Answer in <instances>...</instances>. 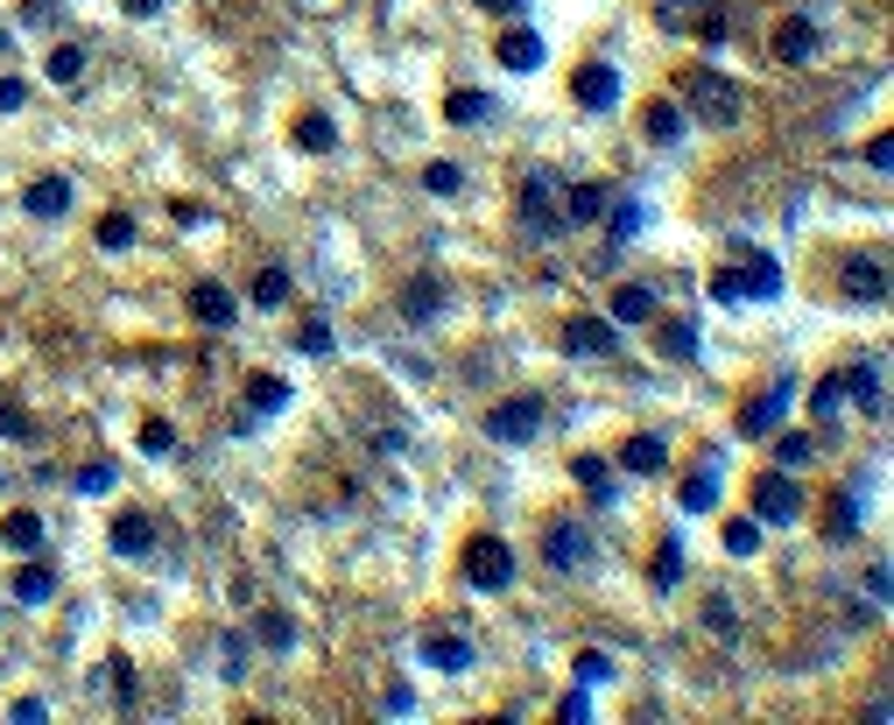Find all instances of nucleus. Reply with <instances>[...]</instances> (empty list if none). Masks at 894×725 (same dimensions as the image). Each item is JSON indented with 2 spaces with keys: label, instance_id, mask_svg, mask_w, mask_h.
<instances>
[{
  "label": "nucleus",
  "instance_id": "obj_30",
  "mask_svg": "<svg viewBox=\"0 0 894 725\" xmlns=\"http://www.w3.org/2000/svg\"><path fill=\"white\" fill-rule=\"evenodd\" d=\"M571 472H578V486H585V493L599 500V508H606V500H613V465H606V458H592V451H585V458H578Z\"/></svg>",
  "mask_w": 894,
  "mask_h": 725
},
{
  "label": "nucleus",
  "instance_id": "obj_41",
  "mask_svg": "<svg viewBox=\"0 0 894 725\" xmlns=\"http://www.w3.org/2000/svg\"><path fill=\"white\" fill-rule=\"evenodd\" d=\"M99 247H107V254L134 247V218H127V212H107V218H99Z\"/></svg>",
  "mask_w": 894,
  "mask_h": 725
},
{
  "label": "nucleus",
  "instance_id": "obj_8",
  "mask_svg": "<svg viewBox=\"0 0 894 725\" xmlns=\"http://www.w3.org/2000/svg\"><path fill=\"white\" fill-rule=\"evenodd\" d=\"M535 430H543V402H535V395H514V402H500L494 416H486V437L494 443H529Z\"/></svg>",
  "mask_w": 894,
  "mask_h": 725
},
{
  "label": "nucleus",
  "instance_id": "obj_51",
  "mask_svg": "<svg viewBox=\"0 0 894 725\" xmlns=\"http://www.w3.org/2000/svg\"><path fill=\"white\" fill-rule=\"evenodd\" d=\"M887 591H894V578H887V564H867V599H873V605H887Z\"/></svg>",
  "mask_w": 894,
  "mask_h": 725
},
{
  "label": "nucleus",
  "instance_id": "obj_43",
  "mask_svg": "<svg viewBox=\"0 0 894 725\" xmlns=\"http://www.w3.org/2000/svg\"><path fill=\"white\" fill-rule=\"evenodd\" d=\"M296 346H303L310 360H324V352H332V324H324V317H303V332H296Z\"/></svg>",
  "mask_w": 894,
  "mask_h": 725
},
{
  "label": "nucleus",
  "instance_id": "obj_55",
  "mask_svg": "<svg viewBox=\"0 0 894 725\" xmlns=\"http://www.w3.org/2000/svg\"><path fill=\"white\" fill-rule=\"evenodd\" d=\"M563 718H571V725L592 718V698H585V690H571V698H563Z\"/></svg>",
  "mask_w": 894,
  "mask_h": 725
},
{
  "label": "nucleus",
  "instance_id": "obj_22",
  "mask_svg": "<svg viewBox=\"0 0 894 725\" xmlns=\"http://www.w3.org/2000/svg\"><path fill=\"white\" fill-rule=\"evenodd\" d=\"M423 662H430V670H472V634L437 627V634L423 641Z\"/></svg>",
  "mask_w": 894,
  "mask_h": 725
},
{
  "label": "nucleus",
  "instance_id": "obj_45",
  "mask_svg": "<svg viewBox=\"0 0 894 725\" xmlns=\"http://www.w3.org/2000/svg\"><path fill=\"white\" fill-rule=\"evenodd\" d=\"M141 451L148 458H170L176 451V430H170V423H141Z\"/></svg>",
  "mask_w": 894,
  "mask_h": 725
},
{
  "label": "nucleus",
  "instance_id": "obj_33",
  "mask_svg": "<svg viewBox=\"0 0 894 725\" xmlns=\"http://www.w3.org/2000/svg\"><path fill=\"white\" fill-rule=\"evenodd\" d=\"M725 557H754L761 550V522H754V514H740V522H725Z\"/></svg>",
  "mask_w": 894,
  "mask_h": 725
},
{
  "label": "nucleus",
  "instance_id": "obj_26",
  "mask_svg": "<svg viewBox=\"0 0 894 725\" xmlns=\"http://www.w3.org/2000/svg\"><path fill=\"white\" fill-rule=\"evenodd\" d=\"M641 226H648V212H641V198H620L613 212H606V233H613V247L641 240Z\"/></svg>",
  "mask_w": 894,
  "mask_h": 725
},
{
  "label": "nucleus",
  "instance_id": "obj_9",
  "mask_svg": "<svg viewBox=\"0 0 894 725\" xmlns=\"http://www.w3.org/2000/svg\"><path fill=\"white\" fill-rule=\"evenodd\" d=\"M845 296L867 303V310H881L887 303V254H853L845 261Z\"/></svg>",
  "mask_w": 894,
  "mask_h": 725
},
{
  "label": "nucleus",
  "instance_id": "obj_5",
  "mask_svg": "<svg viewBox=\"0 0 894 725\" xmlns=\"http://www.w3.org/2000/svg\"><path fill=\"white\" fill-rule=\"evenodd\" d=\"M796 514H803V486H789V472L774 465L754 479V522H774V528H796Z\"/></svg>",
  "mask_w": 894,
  "mask_h": 725
},
{
  "label": "nucleus",
  "instance_id": "obj_47",
  "mask_svg": "<svg viewBox=\"0 0 894 725\" xmlns=\"http://www.w3.org/2000/svg\"><path fill=\"white\" fill-rule=\"evenodd\" d=\"M606 676H613V662H606L599 648H592V655H578V684H585V690H592V684H606Z\"/></svg>",
  "mask_w": 894,
  "mask_h": 725
},
{
  "label": "nucleus",
  "instance_id": "obj_18",
  "mask_svg": "<svg viewBox=\"0 0 894 725\" xmlns=\"http://www.w3.org/2000/svg\"><path fill=\"white\" fill-rule=\"evenodd\" d=\"M563 226H592V218H606V204H613V198H606V184H563Z\"/></svg>",
  "mask_w": 894,
  "mask_h": 725
},
{
  "label": "nucleus",
  "instance_id": "obj_50",
  "mask_svg": "<svg viewBox=\"0 0 894 725\" xmlns=\"http://www.w3.org/2000/svg\"><path fill=\"white\" fill-rule=\"evenodd\" d=\"M8 718H14V725H42V718H50V704H42V698H14Z\"/></svg>",
  "mask_w": 894,
  "mask_h": 725
},
{
  "label": "nucleus",
  "instance_id": "obj_20",
  "mask_svg": "<svg viewBox=\"0 0 894 725\" xmlns=\"http://www.w3.org/2000/svg\"><path fill=\"white\" fill-rule=\"evenodd\" d=\"M740 289H747V303H774V296H782V261H774V254H747Z\"/></svg>",
  "mask_w": 894,
  "mask_h": 725
},
{
  "label": "nucleus",
  "instance_id": "obj_48",
  "mask_svg": "<svg viewBox=\"0 0 894 725\" xmlns=\"http://www.w3.org/2000/svg\"><path fill=\"white\" fill-rule=\"evenodd\" d=\"M71 486H78V493H107V486H113V465H107V458H99V465H85V472H78V479H71Z\"/></svg>",
  "mask_w": 894,
  "mask_h": 725
},
{
  "label": "nucleus",
  "instance_id": "obj_36",
  "mask_svg": "<svg viewBox=\"0 0 894 725\" xmlns=\"http://www.w3.org/2000/svg\"><path fill=\"white\" fill-rule=\"evenodd\" d=\"M839 409H845V374H824V380H817V395H810V416L831 423Z\"/></svg>",
  "mask_w": 894,
  "mask_h": 725
},
{
  "label": "nucleus",
  "instance_id": "obj_58",
  "mask_svg": "<svg viewBox=\"0 0 894 725\" xmlns=\"http://www.w3.org/2000/svg\"><path fill=\"white\" fill-rule=\"evenodd\" d=\"M472 8H486V14H514L521 0H472Z\"/></svg>",
  "mask_w": 894,
  "mask_h": 725
},
{
  "label": "nucleus",
  "instance_id": "obj_11",
  "mask_svg": "<svg viewBox=\"0 0 894 725\" xmlns=\"http://www.w3.org/2000/svg\"><path fill=\"white\" fill-rule=\"evenodd\" d=\"M845 395L859 402V416L867 423H887V388H881V360H859L845 366Z\"/></svg>",
  "mask_w": 894,
  "mask_h": 725
},
{
  "label": "nucleus",
  "instance_id": "obj_12",
  "mask_svg": "<svg viewBox=\"0 0 894 725\" xmlns=\"http://www.w3.org/2000/svg\"><path fill=\"white\" fill-rule=\"evenodd\" d=\"M789 395H796V380H774L768 395H754V402L740 409V437H768L774 423L789 416Z\"/></svg>",
  "mask_w": 894,
  "mask_h": 725
},
{
  "label": "nucleus",
  "instance_id": "obj_32",
  "mask_svg": "<svg viewBox=\"0 0 894 725\" xmlns=\"http://www.w3.org/2000/svg\"><path fill=\"white\" fill-rule=\"evenodd\" d=\"M711 508H719V472L705 465L691 486H683V514H711Z\"/></svg>",
  "mask_w": 894,
  "mask_h": 725
},
{
  "label": "nucleus",
  "instance_id": "obj_27",
  "mask_svg": "<svg viewBox=\"0 0 894 725\" xmlns=\"http://www.w3.org/2000/svg\"><path fill=\"white\" fill-rule=\"evenodd\" d=\"M620 465H628V472H662V465H669V443H662V437H628Z\"/></svg>",
  "mask_w": 894,
  "mask_h": 725
},
{
  "label": "nucleus",
  "instance_id": "obj_29",
  "mask_svg": "<svg viewBox=\"0 0 894 725\" xmlns=\"http://www.w3.org/2000/svg\"><path fill=\"white\" fill-rule=\"evenodd\" d=\"M247 409H254V416H275V409H289V380H275V374L247 380Z\"/></svg>",
  "mask_w": 894,
  "mask_h": 725
},
{
  "label": "nucleus",
  "instance_id": "obj_6",
  "mask_svg": "<svg viewBox=\"0 0 894 725\" xmlns=\"http://www.w3.org/2000/svg\"><path fill=\"white\" fill-rule=\"evenodd\" d=\"M592 528H578V522H549V536H543V564L549 571H592Z\"/></svg>",
  "mask_w": 894,
  "mask_h": 725
},
{
  "label": "nucleus",
  "instance_id": "obj_31",
  "mask_svg": "<svg viewBox=\"0 0 894 725\" xmlns=\"http://www.w3.org/2000/svg\"><path fill=\"white\" fill-rule=\"evenodd\" d=\"M247 296H254V310H282V303H289V268H261Z\"/></svg>",
  "mask_w": 894,
  "mask_h": 725
},
{
  "label": "nucleus",
  "instance_id": "obj_25",
  "mask_svg": "<svg viewBox=\"0 0 894 725\" xmlns=\"http://www.w3.org/2000/svg\"><path fill=\"white\" fill-rule=\"evenodd\" d=\"M50 591H57V571H50V564H28L22 578L8 585V599H14V605H42Z\"/></svg>",
  "mask_w": 894,
  "mask_h": 725
},
{
  "label": "nucleus",
  "instance_id": "obj_4",
  "mask_svg": "<svg viewBox=\"0 0 894 725\" xmlns=\"http://www.w3.org/2000/svg\"><path fill=\"white\" fill-rule=\"evenodd\" d=\"M444 310H451V283H444L437 268H423V275H409V283H401V324H415V332H423V324H437Z\"/></svg>",
  "mask_w": 894,
  "mask_h": 725
},
{
  "label": "nucleus",
  "instance_id": "obj_49",
  "mask_svg": "<svg viewBox=\"0 0 894 725\" xmlns=\"http://www.w3.org/2000/svg\"><path fill=\"white\" fill-rule=\"evenodd\" d=\"M22 107H28V85L8 71V78H0V113H22Z\"/></svg>",
  "mask_w": 894,
  "mask_h": 725
},
{
  "label": "nucleus",
  "instance_id": "obj_39",
  "mask_svg": "<svg viewBox=\"0 0 894 725\" xmlns=\"http://www.w3.org/2000/svg\"><path fill=\"white\" fill-rule=\"evenodd\" d=\"M683 578V536H662V550H655V585H676Z\"/></svg>",
  "mask_w": 894,
  "mask_h": 725
},
{
  "label": "nucleus",
  "instance_id": "obj_37",
  "mask_svg": "<svg viewBox=\"0 0 894 725\" xmlns=\"http://www.w3.org/2000/svg\"><path fill=\"white\" fill-rule=\"evenodd\" d=\"M810 458H817V443H810V437H803V430H789V437H774V465H782V472H803V465H810Z\"/></svg>",
  "mask_w": 894,
  "mask_h": 725
},
{
  "label": "nucleus",
  "instance_id": "obj_28",
  "mask_svg": "<svg viewBox=\"0 0 894 725\" xmlns=\"http://www.w3.org/2000/svg\"><path fill=\"white\" fill-rule=\"evenodd\" d=\"M662 352H669V360H697V352H705L697 324H691V317H669V324H662Z\"/></svg>",
  "mask_w": 894,
  "mask_h": 725
},
{
  "label": "nucleus",
  "instance_id": "obj_2",
  "mask_svg": "<svg viewBox=\"0 0 894 725\" xmlns=\"http://www.w3.org/2000/svg\"><path fill=\"white\" fill-rule=\"evenodd\" d=\"M557 198H563V176L557 170H529V176H521V233H529V240H557V233H571Z\"/></svg>",
  "mask_w": 894,
  "mask_h": 725
},
{
  "label": "nucleus",
  "instance_id": "obj_44",
  "mask_svg": "<svg viewBox=\"0 0 894 725\" xmlns=\"http://www.w3.org/2000/svg\"><path fill=\"white\" fill-rule=\"evenodd\" d=\"M219 676H226V684H240V676H247V641H240V634L219 648Z\"/></svg>",
  "mask_w": 894,
  "mask_h": 725
},
{
  "label": "nucleus",
  "instance_id": "obj_14",
  "mask_svg": "<svg viewBox=\"0 0 894 725\" xmlns=\"http://www.w3.org/2000/svg\"><path fill=\"white\" fill-rule=\"evenodd\" d=\"M107 542H113V557H127V564H141L148 550H156V522L148 514H113V528H107Z\"/></svg>",
  "mask_w": 894,
  "mask_h": 725
},
{
  "label": "nucleus",
  "instance_id": "obj_52",
  "mask_svg": "<svg viewBox=\"0 0 894 725\" xmlns=\"http://www.w3.org/2000/svg\"><path fill=\"white\" fill-rule=\"evenodd\" d=\"M415 712V690H387V704H381V718H409Z\"/></svg>",
  "mask_w": 894,
  "mask_h": 725
},
{
  "label": "nucleus",
  "instance_id": "obj_21",
  "mask_svg": "<svg viewBox=\"0 0 894 725\" xmlns=\"http://www.w3.org/2000/svg\"><path fill=\"white\" fill-rule=\"evenodd\" d=\"M774 57H782V64H810V57H817V22L789 14V22L774 28Z\"/></svg>",
  "mask_w": 894,
  "mask_h": 725
},
{
  "label": "nucleus",
  "instance_id": "obj_40",
  "mask_svg": "<svg viewBox=\"0 0 894 725\" xmlns=\"http://www.w3.org/2000/svg\"><path fill=\"white\" fill-rule=\"evenodd\" d=\"M423 190H430V198H451V190H465V170H458V162H430Z\"/></svg>",
  "mask_w": 894,
  "mask_h": 725
},
{
  "label": "nucleus",
  "instance_id": "obj_16",
  "mask_svg": "<svg viewBox=\"0 0 894 725\" xmlns=\"http://www.w3.org/2000/svg\"><path fill=\"white\" fill-rule=\"evenodd\" d=\"M22 212L28 218H64L71 212V176H36V184L22 190Z\"/></svg>",
  "mask_w": 894,
  "mask_h": 725
},
{
  "label": "nucleus",
  "instance_id": "obj_17",
  "mask_svg": "<svg viewBox=\"0 0 894 725\" xmlns=\"http://www.w3.org/2000/svg\"><path fill=\"white\" fill-rule=\"evenodd\" d=\"M655 310H662V296H655L648 283H620L613 303H606V317H613V324H648Z\"/></svg>",
  "mask_w": 894,
  "mask_h": 725
},
{
  "label": "nucleus",
  "instance_id": "obj_24",
  "mask_svg": "<svg viewBox=\"0 0 894 725\" xmlns=\"http://www.w3.org/2000/svg\"><path fill=\"white\" fill-rule=\"evenodd\" d=\"M296 148H303V155H332V148H338L332 113H303V121H296Z\"/></svg>",
  "mask_w": 894,
  "mask_h": 725
},
{
  "label": "nucleus",
  "instance_id": "obj_15",
  "mask_svg": "<svg viewBox=\"0 0 894 725\" xmlns=\"http://www.w3.org/2000/svg\"><path fill=\"white\" fill-rule=\"evenodd\" d=\"M571 99H578L585 113H606V107L620 99V71H613V64H585V71L571 78Z\"/></svg>",
  "mask_w": 894,
  "mask_h": 725
},
{
  "label": "nucleus",
  "instance_id": "obj_7",
  "mask_svg": "<svg viewBox=\"0 0 894 725\" xmlns=\"http://www.w3.org/2000/svg\"><path fill=\"white\" fill-rule=\"evenodd\" d=\"M563 352H571V360H613L620 352V324L613 317H571L563 324Z\"/></svg>",
  "mask_w": 894,
  "mask_h": 725
},
{
  "label": "nucleus",
  "instance_id": "obj_57",
  "mask_svg": "<svg viewBox=\"0 0 894 725\" xmlns=\"http://www.w3.org/2000/svg\"><path fill=\"white\" fill-rule=\"evenodd\" d=\"M121 8L134 14V22H148V14H162V0H121Z\"/></svg>",
  "mask_w": 894,
  "mask_h": 725
},
{
  "label": "nucleus",
  "instance_id": "obj_23",
  "mask_svg": "<svg viewBox=\"0 0 894 725\" xmlns=\"http://www.w3.org/2000/svg\"><path fill=\"white\" fill-rule=\"evenodd\" d=\"M0 542H8L14 557H36L42 550V514L36 508H14L8 522H0Z\"/></svg>",
  "mask_w": 894,
  "mask_h": 725
},
{
  "label": "nucleus",
  "instance_id": "obj_56",
  "mask_svg": "<svg viewBox=\"0 0 894 725\" xmlns=\"http://www.w3.org/2000/svg\"><path fill=\"white\" fill-rule=\"evenodd\" d=\"M705 620H711L719 634H733V605H725V599H711V605H705Z\"/></svg>",
  "mask_w": 894,
  "mask_h": 725
},
{
  "label": "nucleus",
  "instance_id": "obj_53",
  "mask_svg": "<svg viewBox=\"0 0 894 725\" xmlns=\"http://www.w3.org/2000/svg\"><path fill=\"white\" fill-rule=\"evenodd\" d=\"M0 437H36V430H28V416H22V409H8V402H0Z\"/></svg>",
  "mask_w": 894,
  "mask_h": 725
},
{
  "label": "nucleus",
  "instance_id": "obj_10",
  "mask_svg": "<svg viewBox=\"0 0 894 725\" xmlns=\"http://www.w3.org/2000/svg\"><path fill=\"white\" fill-rule=\"evenodd\" d=\"M494 57L514 71V78H529V71H543V36H535L529 22H508V28H500V42H494Z\"/></svg>",
  "mask_w": 894,
  "mask_h": 725
},
{
  "label": "nucleus",
  "instance_id": "obj_13",
  "mask_svg": "<svg viewBox=\"0 0 894 725\" xmlns=\"http://www.w3.org/2000/svg\"><path fill=\"white\" fill-rule=\"evenodd\" d=\"M190 317L212 324V332H226V324L240 317V303H233V289H226V283H212V275H204V283H190Z\"/></svg>",
  "mask_w": 894,
  "mask_h": 725
},
{
  "label": "nucleus",
  "instance_id": "obj_34",
  "mask_svg": "<svg viewBox=\"0 0 894 725\" xmlns=\"http://www.w3.org/2000/svg\"><path fill=\"white\" fill-rule=\"evenodd\" d=\"M42 71H50L57 85H78V78H85V50H78V42H57V50H50V64H42Z\"/></svg>",
  "mask_w": 894,
  "mask_h": 725
},
{
  "label": "nucleus",
  "instance_id": "obj_1",
  "mask_svg": "<svg viewBox=\"0 0 894 725\" xmlns=\"http://www.w3.org/2000/svg\"><path fill=\"white\" fill-rule=\"evenodd\" d=\"M683 107H691L705 127H740L747 99H740V85H733V78H719L711 64H697V71H683Z\"/></svg>",
  "mask_w": 894,
  "mask_h": 725
},
{
  "label": "nucleus",
  "instance_id": "obj_54",
  "mask_svg": "<svg viewBox=\"0 0 894 725\" xmlns=\"http://www.w3.org/2000/svg\"><path fill=\"white\" fill-rule=\"evenodd\" d=\"M867 162L887 176V170H894V135H881V141H873V148H867Z\"/></svg>",
  "mask_w": 894,
  "mask_h": 725
},
{
  "label": "nucleus",
  "instance_id": "obj_35",
  "mask_svg": "<svg viewBox=\"0 0 894 725\" xmlns=\"http://www.w3.org/2000/svg\"><path fill=\"white\" fill-rule=\"evenodd\" d=\"M683 135V107L676 99H655L648 107V141H676Z\"/></svg>",
  "mask_w": 894,
  "mask_h": 725
},
{
  "label": "nucleus",
  "instance_id": "obj_3",
  "mask_svg": "<svg viewBox=\"0 0 894 725\" xmlns=\"http://www.w3.org/2000/svg\"><path fill=\"white\" fill-rule=\"evenodd\" d=\"M465 585H472V591H508V585H514V542L472 536V542H465Z\"/></svg>",
  "mask_w": 894,
  "mask_h": 725
},
{
  "label": "nucleus",
  "instance_id": "obj_46",
  "mask_svg": "<svg viewBox=\"0 0 894 725\" xmlns=\"http://www.w3.org/2000/svg\"><path fill=\"white\" fill-rule=\"evenodd\" d=\"M711 303H747V289H740V268H719V275H711Z\"/></svg>",
  "mask_w": 894,
  "mask_h": 725
},
{
  "label": "nucleus",
  "instance_id": "obj_38",
  "mask_svg": "<svg viewBox=\"0 0 894 725\" xmlns=\"http://www.w3.org/2000/svg\"><path fill=\"white\" fill-rule=\"evenodd\" d=\"M254 641L261 648H296V620L289 613H261L254 620Z\"/></svg>",
  "mask_w": 894,
  "mask_h": 725
},
{
  "label": "nucleus",
  "instance_id": "obj_42",
  "mask_svg": "<svg viewBox=\"0 0 894 725\" xmlns=\"http://www.w3.org/2000/svg\"><path fill=\"white\" fill-rule=\"evenodd\" d=\"M99 684H107V690H113V698H121V704H134V662H127V655H113Z\"/></svg>",
  "mask_w": 894,
  "mask_h": 725
},
{
  "label": "nucleus",
  "instance_id": "obj_19",
  "mask_svg": "<svg viewBox=\"0 0 894 725\" xmlns=\"http://www.w3.org/2000/svg\"><path fill=\"white\" fill-rule=\"evenodd\" d=\"M444 121H451V127H486V121H494V92H480V85H458V92L444 99Z\"/></svg>",
  "mask_w": 894,
  "mask_h": 725
}]
</instances>
